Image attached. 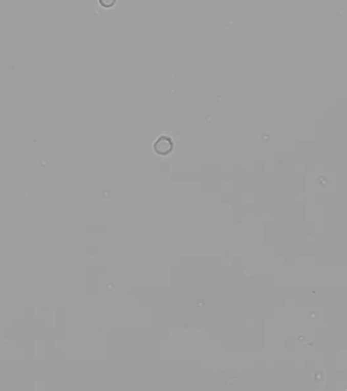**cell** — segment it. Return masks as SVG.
<instances>
[{
    "mask_svg": "<svg viewBox=\"0 0 347 391\" xmlns=\"http://www.w3.org/2000/svg\"><path fill=\"white\" fill-rule=\"evenodd\" d=\"M99 3L105 8H110L116 3V0H99Z\"/></svg>",
    "mask_w": 347,
    "mask_h": 391,
    "instance_id": "cell-2",
    "label": "cell"
},
{
    "mask_svg": "<svg viewBox=\"0 0 347 391\" xmlns=\"http://www.w3.org/2000/svg\"><path fill=\"white\" fill-rule=\"evenodd\" d=\"M172 147H174V143L170 138L161 137L155 142L154 151L159 155L165 156L172 150Z\"/></svg>",
    "mask_w": 347,
    "mask_h": 391,
    "instance_id": "cell-1",
    "label": "cell"
}]
</instances>
